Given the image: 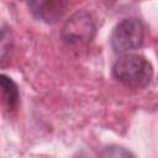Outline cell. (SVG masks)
Segmentation results:
<instances>
[{
  "label": "cell",
  "instance_id": "obj_1",
  "mask_svg": "<svg viewBox=\"0 0 158 158\" xmlns=\"http://www.w3.org/2000/svg\"><path fill=\"white\" fill-rule=\"evenodd\" d=\"M112 75L128 88H144L153 78V67L141 54H125L115 62Z\"/></svg>",
  "mask_w": 158,
  "mask_h": 158
},
{
  "label": "cell",
  "instance_id": "obj_2",
  "mask_svg": "<svg viewBox=\"0 0 158 158\" xmlns=\"http://www.w3.org/2000/svg\"><path fill=\"white\" fill-rule=\"evenodd\" d=\"M95 22L85 11L72 15L63 25L60 37L67 47L78 49L86 46L95 36Z\"/></svg>",
  "mask_w": 158,
  "mask_h": 158
},
{
  "label": "cell",
  "instance_id": "obj_3",
  "mask_svg": "<svg viewBox=\"0 0 158 158\" xmlns=\"http://www.w3.org/2000/svg\"><path fill=\"white\" fill-rule=\"evenodd\" d=\"M144 38V27L138 19H125L112 30L110 43L115 53H128L139 48Z\"/></svg>",
  "mask_w": 158,
  "mask_h": 158
},
{
  "label": "cell",
  "instance_id": "obj_4",
  "mask_svg": "<svg viewBox=\"0 0 158 158\" xmlns=\"http://www.w3.org/2000/svg\"><path fill=\"white\" fill-rule=\"evenodd\" d=\"M27 6L37 20L52 25L65 14L67 0H27Z\"/></svg>",
  "mask_w": 158,
  "mask_h": 158
},
{
  "label": "cell",
  "instance_id": "obj_5",
  "mask_svg": "<svg viewBox=\"0 0 158 158\" xmlns=\"http://www.w3.org/2000/svg\"><path fill=\"white\" fill-rule=\"evenodd\" d=\"M0 86H1V94H2V101L6 105L9 110H15L19 105L20 95H19V88L15 84V81L6 77L5 74L0 75Z\"/></svg>",
  "mask_w": 158,
  "mask_h": 158
},
{
  "label": "cell",
  "instance_id": "obj_6",
  "mask_svg": "<svg viewBox=\"0 0 158 158\" xmlns=\"http://www.w3.org/2000/svg\"><path fill=\"white\" fill-rule=\"evenodd\" d=\"M104 157H123V156H133L130 151H127L123 147L120 146H109L105 148V151L101 153Z\"/></svg>",
  "mask_w": 158,
  "mask_h": 158
}]
</instances>
